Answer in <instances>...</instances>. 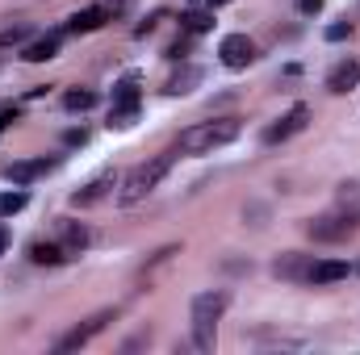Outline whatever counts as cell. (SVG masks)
I'll use <instances>...</instances> for the list:
<instances>
[{
    "mask_svg": "<svg viewBox=\"0 0 360 355\" xmlns=\"http://www.w3.org/2000/svg\"><path fill=\"white\" fill-rule=\"evenodd\" d=\"M226 305H231V297L222 288L193 297V343H197V351H214V330H218V318L226 314Z\"/></svg>",
    "mask_w": 360,
    "mask_h": 355,
    "instance_id": "obj_1",
    "label": "cell"
},
{
    "mask_svg": "<svg viewBox=\"0 0 360 355\" xmlns=\"http://www.w3.org/2000/svg\"><path fill=\"white\" fill-rule=\"evenodd\" d=\"M239 138V121L235 117H214V121H201V126H188L180 134V151L184 155H205L214 147H226Z\"/></svg>",
    "mask_w": 360,
    "mask_h": 355,
    "instance_id": "obj_2",
    "label": "cell"
},
{
    "mask_svg": "<svg viewBox=\"0 0 360 355\" xmlns=\"http://www.w3.org/2000/svg\"><path fill=\"white\" fill-rule=\"evenodd\" d=\"M168 168H172V155H155V159L139 163L130 176L122 180V192H117V201H122V205H139L143 196H151V192H155V184L168 176Z\"/></svg>",
    "mask_w": 360,
    "mask_h": 355,
    "instance_id": "obj_3",
    "label": "cell"
},
{
    "mask_svg": "<svg viewBox=\"0 0 360 355\" xmlns=\"http://www.w3.org/2000/svg\"><path fill=\"white\" fill-rule=\"evenodd\" d=\"M356 222H360V213H331V217H314L306 230L319 243H340V239H348L356 230Z\"/></svg>",
    "mask_w": 360,
    "mask_h": 355,
    "instance_id": "obj_4",
    "label": "cell"
},
{
    "mask_svg": "<svg viewBox=\"0 0 360 355\" xmlns=\"http://www.w3.org/2000/svg\"><path fill=\"white\" fill-rule=\"evenodd\" d=\"M218 55H222V63H226L231 72H239V67H248V63L256 59V42H252L248 34H226L222 46H218Z\"/></svg>",
    "mask_w": 360,
    "mask_h": 355,
    "instance_id": "obj_5",
    "label": "cell"
},
{
    "mask_svg": "<svg viewBox=\"0 0 360 355\" xmlns=\"http://www.w3.org/2000/svg\"><path fill=\"white\" fill-rule=\"evenodd\" d=\"M113 318H117V309H101V314H92L84 326H76L72 335H63V339H59V351H76V347H84L92 335H101V330H105Z\"/></svg>",
    "mask_w": 360,
    "mask_h": 355,
    "instance_id": "obj_6",
    "label": "cell"
},
{
    "mask_svg": "<svg viewBox=\"0 0 360 355\" xmlns=\"http://www.w3.org/2000/svg\"><path fill=\"white\" fill-rule=\"evenodd\" d=\"M306 121H310V109H306V105H293V109H289L276 126H269V130H264V142H269V147H276V142L293 138L297 130H306Z\"/></svg>",
    "mask_w": 360,
    "mask_h": 355,
    "instance_id": "obj_7",
    "label": "cell"
},
{
    "mask_svg": "<svg viewBox=\"0 0 360 355\" xmlns=\"http://www.w3.org/2000/svg\"><path fill=\"white\" fill-rule=\"evenodd\" d=\"M356 80H360V63H356V59H340V63L331 67V76H327V88L340 96V92L356 88Z\"/></svg>",
    "mask_w": 360,
    "mask_h": 355,
    "instance_id": "obj_8",
    "label": "cell"
},
{
    "mask_svg": "<svg viewBox=\"0 0 360 355\" xmlns=\"http://www.w3.org/2000/svg\"><path fill=\"white\" fill-rule=\"evenodd\" d=\"M109 188H113V172H101V176H92L89 184H84V188L72 196V205H76V209H89V205H96V201H101Z\"/></svg>",
    "mask_w": 360,
    "mask_h": 355,
    "instance_id": "obj_9",
    "label": "cell"
},
{
    "mask_svg": "<svg viewBox=\"0 0 360 355\" xmlns=\"http://www.w3.org/2000/svg\"><path fill=\"white\" fill-rule=\"evenodd\" d=\"M348 276V264L344 260H319V264H310V284H335V280H344Z\"/></svg>",
    "mask_w": 360,
    "mask_h": 355,
    "instance_id": "obj_10",
    "label": "cell"
},
{
    "mask_svg": "<svg viewBox=\"0 0 360 355\" xmlns=\"http://www.w3.org/2000/svg\"><path fill=\"white\" fill-rule=\"evenodd\" d=\"M55 55H59V34L34 38V42L21 51V59H25V63H46V59H55Z\"/></svg>",
    "mask_w": 360,
    "mask_h": 355,
    "instance_id": "obj_11",
    "label": "cell"
},
{
    "mask_svg": "<svg viewBox=\"0 0 360 355\" xmlns=\"http://www.w3.org/2000/svg\"><path fill=\"white\" fill-rule=\"evenodd\" d=\"M201 80H205V72H201V67H193V63H188V67H180L176 76H172V80H168V84H164V92H168V96H184V92H193V88H197V84H201Z\"/></svg>",
    "mask_w": 360,
    "mask_h": 355,
    "instance_id": "obj_12",
    "label": "cell"
},
{
    "mask_svg": "<svg viewBox=\"0 0 360 355\" xmlns=\"http://www.w3.org/2000/svg\"><path fill=\"white\" fill-rule=\"evenodd\" d=\"M51 168H55L51 159H30V163H8L4 176L13 180V184H30V180H38L42 172H51Z\"/></svg>",
    "mask_w": 360,
    "mask_h": 355,
    "instance_id": "obj_13",
    "label": "cell"
},
{
    "mask_svg": "<svg viewBox=\"0 0 360 355\" xmlns=\"http://www.w3.org/2000/svg\"><path fill=\"white\" fill-rule=\"evenodd\" d=\"M105 17H109V13H105L101 4H96V8H80V13H72L68 29H72V34H92V29H101V25H105Z\"/></svg>",
    "mask_w": 360,
    "mask_h": 355,
    "instance_id": "obj_14",
    "label": "cell"
},
{
    "mask_svg": "<svg viewBox=\"0 0 360 355\" xmlns=\"http://www.w3.org/2000/svg\"><path fill=\"white\" fill-rule=\"evenodd\" d=\"M59 230H63V239H59V247H63L68 255H80V251L89 247V230H84L80 222H63Z\"/></svg>",
    "mask_w": 360,
    "mask_h": 355,
    "instance_id": "obj_15",
    "label": "cell"
},
{
    "mask_svg": "<svg viewBox=\"0 0 360 355\" xmlns=\"http://www.w3.org/2000/svg\"><path fill=\"white\" fill-rule=\"evenodd\" d=\"M180 29H184V34H205V29H214V8H188V13L180 17Z\"/></svg>",
    "mask_w": 360,
    "mask_h": 355,
    "instance_id": "obj_16",
    "label": "cell"
},
{
    "mask_svg": "<svg viewBox=\"0 0 360 355\" xmlns=\"http://www.w3.org/2000/svg\"><path fill=\"white\" fill-rule=\"evenodd\" d=\"M276 276H285V280H306V276H310V260H306V255H281V260H276Z\"/></svg>",
    "mask_w": 360,
    "mask_h": 355,
    "instance_id": "obj_17",
    "label": "cell"
},
{
    "mask_svg": "<svg viewBox=\"0 0 360 355\" xmlns=\"http://www.w3.org/2000/svg\"><path fill=\"white\" fill-rule=\"evenodd\" d=\"M63 247L59 243H30V260L34 264H46V267H55V264H63Z\"/></svg>",
    "mask_w": 360,
    "mask_h": 355,
    "instance_id": "obj_18",
    "label": "cell"
},
{
    "mask_svg": "<svg viewBox=\"0 0 360 355\" xmlns=\"http://www.w3.org/2000/svg\"><path fill=\"white\" fill-rule=\"evenodd\" d=\"M113 105H139V76L126 72L117 84H113Z\"/></svg>",
    "mask_w": 360,
    "mask_h": 355,
    "instance_id": "obj_19",
    "label": "cell"
},
{
    "mask_svg": "<svg viewBox=\"0 0 360 355\" xmlns=\"http://www.w3.org/2000/svg\"><path fill=\"white\" fill-rule=\"evenodd\" d=\"M139 121V105H113L109 109V130H130Z\"/></svg>",
    "mask_w": 360,
    "mask_h": 355,
    "instance_id": "obj_20",
    "label": "cell"
},
{
    "mask_svg": "<svg viewBox=\"0 0 360 355\" xmlns=\"http://www.w3.org/2000/svg\"><path fill=\"white\" fill-rule=\"evenodd\" d=\"M25 201H30V196H25L21 188H13V192H0V217H13V213H21V209H25Z\"/></svg>",
    "mask_w": 360,
    "mask_h": 355,
    "instance_id": "obj_21",
    "label": "cell"
},
{
    "mask_svg": "<svg viewBox=\"0 0 360 355\" xmlns=\"http://www.w3.org/2000/svg\"><path fill=\"white\" fill-rule=\"evenodd\" d=\"M63 105H68L72 113H84V109H92V105H96V92H89V88H72L68 96H63Z\"/></svg>",
    "mask_w": 360,
    "mask_h": 355,
    "instance_id": "obj_22",
    "label": "cell"
},
{
    "mask_svg": "<svg viewBox=\"0 0 360 355\" xmlns=\"http://www.w3.org/2000/svg\"><path fill=\"white\" fill-rule=\"evenodd\" d=\"M340 205H344L348 213H360V184H344V188H340Z\"/></svg>",
    "mask_w": 360,
    "mask_h": 355,
    "instance_id": "obj_23",
    "label": "cell"
},
{
    "mask_svg": "<svg viewBox=\"0 0 360 355\" xmlns=\"http://www.w3.org/2000/svg\"><path fill=\"white\" fill-rule=\"evenodd\" d=\"M25 38H30V29H25V25H13V29L0 34V46H17V42H25Z\"/></svg>",
    "mask_w": 360,
    "mask_h": 355,
    "instance_id": "obj_24",
    "label": "cell"
},
{
    "mask_svg": "<svg viewBox=\"0 0 360 355\" xmlns=\"http://www.w3.org/2000/svg\"><path fill=\"white\" fill-rule=\"evenodd\" d=\"M352 34V21H335V25H327V42H344Z\"/></svg>",
    "mask_w": 360,
    "mask_h": 355,
    "instance_id": "obj_25",
    "label": "cell"
},
{
    "mask_svg": "<svg viewBox=\"0 0 360 355\" xmlns=\"http://www.w3.org/2000/svg\"><path fill=\"white\" fill-rule=\"evenodd\" d=\"M130 4H134V0H105L101 8H105L109 17H122V13H130Z\"/></svg>",
    "mask_w": 360,
    "mask_h": 355,
    "instance_id": "obj_26",
    "label": "cell"
},
{
    "mask_svg": "<svg viewBox=\"0 0 360 355\" xmlns=\"http://www.w3.org/2000/svg\"><path fill=\"white\" fill-rule=\"evenodd\" d=\"M184 55H188V38H180V42L168 46V59H184Z\"/></svg>",
    "mask_w": 360,
    "mask_h": 355,
    "instance_id": "obj_27",
    "label": "cell"
},
{
    "mask_svg": "<svg viewBox=\"0 0 360 355\" xmlns=\"http://www.w3.org/2000/svg\"><path fill=\"white\" fill-rule=\"evenodd\" d=\"M297 8H302V13H306V17H314V13H319V8H323V0H297Z\"/></svg>",
    "mask_w": 360,
    "mask_h": 355,
    "instance_id": "obj_28",
    "label": "cell"
},
{
    "mask_svg": "<svg viewBox=\"0 0 360 355\" xmlns=\"http://www.w3.org/2000/svg\"><path fill=\"white\" fill-rule=\"evenodd\" d=\"M68 142H72V147H84V142H89V134H84V130H68Z\"/></svg>",
    "mask_w": 360,
    "mask_h": 355,
    "instance_id": "obj_29",
    "label": "cell"
},
{
    "mask_svg": "<svg viewBox=\"0 0 360 355\" xmlns=\"http://www.w3.org/2000/svg\"><path fill=\"white\" fill-rule=\"evenodd\" d=\"M218 4H226V0H193V8H218Z\"/></svg>",
    "mask_w": 360,
    "mask_h": 355,
    "instance_id": "obj_30",
    "label": "cell"
},
{
    "mask_svg": "<svg viewBox=\"0 0 360 355\" xmlns=\"http://www.w3.org/2000/svg\"><path fill=\"white\" fill-rule=\"evenodd\" d=\"M4 251H8V230L0 226V255H4Z\"/></svg>",
    "mask_w": 360,
    "mask_h": 355,
    "instance_id": "obj_31",
    "label": "cell"
},
{
    "mask_svg": "<svg viewBox=\"0 0 360 355\" xmlns=\"http://www.w3.org/2000/svg\"><path fill=\"white\" fill-rule=\"evenodd\" d=\"M4 126H8V113H0V130H4Z\"/></svg>",
    "mask_w": 360,
    "mask_h": 355,
    "instance_id": "obj_32",
    "label": "cell"
}]
</instances>
